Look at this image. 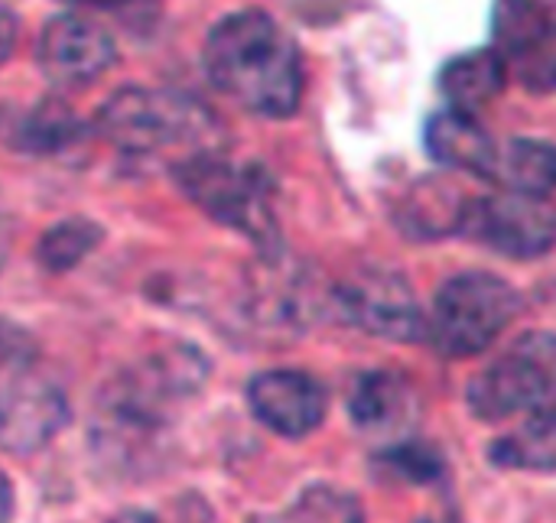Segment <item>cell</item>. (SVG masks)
Instances as JSON below:
<instances>
[{"label":"cell","instance_id":"1","mask_svg":"<svg viewBox=\"0 0 556 523\" xmlns=\"http://www.w3.org/2000/svg\"><path fill=\"white\" fill-rule=\"evenodd\" d=\"M205 72L235 104L290 117L303 101V59L293 36L261 10H238L205 39Z\"/></svg>","mask_w":556,"mask_h":523},{"label":"cell","instance_id":"2","mask_svg":"<svg viewBox=\"0 0 556 523\" xmlns=\"http://www.w3.org/2000/svg\"><path fill=\"white\" fill-rule=\"evenodd\" d=\"M98 130L124 156H173L182 163L222 150L218 117L192 94L169 88H124L98 114Z\"/></svg>","mask_w":556,"mask_h":523},{"label":"cell","instance_id":"3","mask_svg":"<svg viewBox=\"0 0 556 523\" xmlns=\"http://www.w3.org/2000/svg\"><path fill=\"white\" fill-rule=\"evenodd\" d=\"M179 189L218 225L241 231L261 257L280 254V221L274 212V182L257 163H235L215 153H199L173 166Z\"/></svg>","mask_w":556,"mask_h":523},{"label":"cell","instance_id":"4","mask_svg":"<svg viewBox=\"0 0 556 523\" xmlns=\"http://www.w3.org/2000/svg\"><path fill=\"white\" fill-rule=\"evenodd\" d=\"M518 316V290L495 273L472 270L443 283L424 332L446 358H472L485 352Z\"/></svg>","mask_w":556,"mask_h":523},{"label":"cell","instance_id":"5","mask_svg":"<svg viewBox=\"0 0 556 523\" xmlns=\"http://www.w3.org/2000/svg\"><path fill=\"white\" fill-rule=\"evenodd\" d=\"M469 407L479 420H544L556 417V335H521L498 361L469 384Z\"/></svg>","mask_w":556,"mask_h":523},{"label":"cell","instance_id":"6","mask_svg":"<svg viewBox=\"0 0 556 523\" xmlns=\"http://www.w3.org/2000/svg\"><path fill=\"white\" fill-rule=\"evenodd\" d=\"M459 231L505 257L531 260L556 247V205L544 195L521 192L469 199Z\"/></svg>","mask_w":556,"mask_h":523},{"label":"cell","instance_id":"7","mask_svg":"<svg viewBox=\"0 0 556 523\" xmlns=\"http://www.w3.org/2000/svg\"><path fill=\"white\" fill-rule=\"evenodd\" d=\"M336 312L378 339L414 342L424 335V316L410 283L384 267H362L332 290Z\"/></svg>","mask_w":556,"mask_h":523},{"label":"cell","instance_id":"8","mask_svg":"<svg viewBox=\"0 0 556 523\" xmlns=\"http://www.w3.org/2000/svg\"><path fill=\"white\" fill-rule=\"evenodd\" d=\"M205 381V361L192 348H166L147 365L130 368L111 394L114 413L134 426H156Z\"/></svg>","mask_w":556,"mask_h":523},{"label":"cell","instance_id":"9","mask_svg":"<svg viewBox=\"0 0 556 523\" xmlns=\"http://www.w3.org/2000/svg\"><path fill=\"white\" fill-rule=\"evenodd\" d=\"M495 39L531 91H556V0H498Z\"/></svg>","mask_w":556,"mask_h":523},{"label":"cell","instance_id":"10","mask_svg":"<svg viewBox=\"0 0 556 523\" xmlns=\"http://www.w3.org/2000/svg\"><path fill=\"white\" fill-rule=\"evenodd\" d=\"M65 420V397L46 378L20 371L0 384V449L33 456L59 436Z\"/></svg>","mask_w":556,"mask_h":523},{"label":"cell","instance_id":"11","mask_svg":"<svg viewBox=\"0 0 556 523\" xmlns=\"http://www.w3.org/2000/svg\"><path fill=\"white\" fill-rule=\"evenodd\" d=\"M39 68L55 88H81L104 75L114 59L117 46L111 33H104L98 23L78 16V13H62L42 26L39 36Z\"/></svg>","mask_w":556,"mask_h":523},{"label":"cell","instance_id":"12","mask_svg":"<svg viewBox=\"0 0 556 523\" xmlns=\"http://www.w3.org/2000/svg\"><path fill=\"white\" fill-rule=\"evenodd\" d=\"M254 417L277 436H309L326 420V391L306 371H264L248 387Z\"/></svg>","mask_w":556,"mask_h":523},{"label":"cell","instance_id":"13","mask_svg":"<svg viewBox=\"0 0 556 523\" xmlns=\"http://www.w3.org/2000/svg\"><path fill=\"white\" fill-rule=\"evenodd\" d=\"M424 146L437 163L482 176L492 160L495 140L482 127L479 114H469L459 107H443L427 120Z\"/></svg>","mask_w":556,"mask_h":523},{"label":"cell","instance_id":"14","mask_svg":"<svg viewBox=\"0 0 556 523\" xmlns=\"http://www.w3.org/2000/svg\"><path fill=\"white\" fill-rule=\"evenodd\" d=\"M482 179H489L502 192L547 199L556 189V146L547 140H528V137L495 143Z\"/></svg>","mask_w":556,"mask_h":523},{"label":"cell","instance_id":"15","mask_svg":"<svg viewBox=\"0 0 556 523\" xmlns=\"http://www.w3.org/2000/svg\"><path fill=\"white\" fill-rule=\"evenodd\" d=\"M508 85V59L498 49H469L440 68V91L450 107L479 114Z\"/></svg>","mask_w":556,"mask_h":523},{"label":"cell","instance_id":"16","mask_svg":"<svg viewBox=\"0 0 556 523\" xmlns=\"http://www.w3.org/2000/svg\"><path fill=\"white\" fill-rule=\"evenodd\" d=\"M349 410L362 430L391 433V430H404V423H410V417L417 413V394L401 374L371 371V374L358 378Z\"/></svg>","mask_w":556,"mask_h":523},{"label":"cell","instance_id":"17","mask_svg":"<svg viewBox=\"0 0 556 523\" xmlns=\"http://www.w3.org/2000/svg\"><path fill=\"white\" fill-rule=\"evenodd\" d=\"M469 199L446 179H420L404 199V228L420 238H440L463 228Z\"/></svg>","mask_w":556,"mask_h":523},{"label":"cell","instance_id":"18","mask_svg":"<svg viewBox=\"0 0 556 523\" xmlns=\"http://www.w3.org/2000/svg\"><path fill=\"white\" fill-rule=\"evenodd\" d=\"M492 459L508 469L556 472V417L525 420V426L495 443Z\"/></svg>","mask_w":556,"mask_h":523},{"label":"cell","instance_id":"19","mask_svg":"<svg viewBox=\"0 0 556 523\" xmlns=\"http://www.w3.org/2000/svg\"><path fill=\"white\" fill-rule=\"evenodd\" d=\"M16 133H20L23 150L55 153V150H65L68 143H75L81 137V120L68 111V104L52 98V101H39L26 114V120Z\"/></svg>","mask_w":556,"mask_h":523},{"label":"cell","instance_id":"20","mask_svg":"<svg viewBox=\"0 0 556 523\" xmlns=\"http://www.w3.org/2000/svg\"><path fill=\"white\" fill-rule=\"evenodd\" d=\"M254 523H365V518L352 495L329 485H316L303 492L287 511L254 518Z\"/></svg>","mask_w":556,"mask_h":523},{"label":"cell","instance_id":"21","mask_svg":"<svg viewBox=\"0 0 556 523\" xmlns=\"http://www.w3.org/2000/svg\"><path fill=\"white\" fill-rule=\"evenodd\" d=\"M101 241V228L88 218H68L59 221L55 228H49L36 247V257L46 270H72L75 264H81Z\"/></svg>","mask_w":556,"mask_h":523},{"label":"cell","instance_id":"22","mask_svg":"<svg viewBox=\"0 0 556 523\" xmlns=\"http://www.w3.org/2000/svg\"><path fill=\"white\" fill-rule=\"evenodd\" d=\"M33 358H36L33 339L10 319H0V384L16 378L20 371H29Z\"/></svg>","mask_w":556,"mask_h":523},{"label":"cell","instance_id":"23","mask_svg":"<svg viewBox=\"0 0 556 523\" xmlns=\"http://www.w3.org/2000/svg\"><path fill=\"white\" fill-rule=\"evenodd\" d=\"M384 462H388L394 472H401V475H407V479H420V482H430L433 475H440L437 456L427 452V449H420L417 443H401L397 449H391V452L384 456Z\"/></svg>","mask_w":556,"mask_h":523},{"label":"cell","instance_id":"24","mask_svg":"<svg viewBox=\"0 0 556 523\" xmlns=\"http://www.w3.org/2000/svg\"><path fill=\"white\" fill-rule=\"evenodd\" d=\"M13 42H16V16L7 7H0V65L13 52Z\"/></svg>","mask_w":556,"mask_h":523},{"label":"cell","instance_id":"25","mask_svg":"<svg viewBox=\"0 0 556 523\" xmlns=\"http://www.w3.org/2000/svg\"><path fill=\"white\" fill-rule=\"evenodd\" d=\"M0 523H13V485L0 472Z\"/></svg>","mask_w":556,"mask_h":523},{"label":"cell","instance_id":"26","mask_svg":"<svg viewBox=\"0 0 556 523\" xmlns=\"http://www.w3.org/2000/svg\"><path fill=\"white\" fill-rule=\"evenodd\" d=\"M68 3H85V7H108V10H114V7H130V3H140V0H68Z\"/></svg>","mask_w":556,"mask_h":523},{"label":"cell","instance_id":"27","mask_svg":"<svg viewBox=\"0 0 556 523\" xmlns=\"http://www.w3.org/2000/svg\"><path fill=\"white\" fill-rule=\"evenodd\" d=\"M111 523H160L153 514H143V511H127V514H121V518H114Z\"/></svg>","mask_w":556,"mask_h":523},{"label":"cell","instance_id":"28","mask_svg":"<svg viewBox=\"0 0 556 523\" xmlns=\"http://www.w3.org/2000/svg\"><path fill=\"white\" fill-rule=\"evenodd\" d=\"M430 523H437V521H430Z\"/></svg>","mask_w":556,"mask_h":523}]
</instances>
